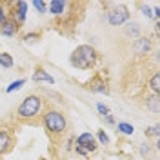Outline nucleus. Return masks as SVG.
<instances>
[{
    "mask_svg": "<svg viewBox=\"0 0 160 160\" xmlns=\"http://www.w3.org/2000/svg\"><path fill=\"white\" fill-rule=\"evenodd\" d=\"M144 135L148 137V138H160V126L158 124H155V126H151V128H146L144 131Z\"/></svg>",
    "mask_w": 160,
    "mask_h": 160,
    "instance_id": "412c9836",
    "label": "nucleus"
},
{
    "mask_svg": "<svg viewBox=\"0 0 160 160\" xmlns=\"http://www.w3.org/2000/svg\"><path fill=\"white\" fill-rule=\"evenodd\" d=\"M75 146H77V148H82L88 155H91V153H95V151L98 149V142L95 138V135L89 133V131L80 133L78 137L75 138Z\"/></svg>",
    "mask_w": 160,
    "mask_h": 160,
    "instance_id": "1a4fd4ad",
    "label": "nucleus"
},
{
    "mask_svg": "<svg viewBox=\"0 0 160 160\" xmlns=\"http://www.w3.org/2000/svg\"><path fill=\"white\" fill-rule=\"evenodd\" d=\"M26 82H28V78H18V80H13L9 86L6 88V93L9 95V93H15V91H18V89H22L24 86H26Z\"/></svg>",
    "mask_w": 160,
    "mask_h": 160,
    "instance_id": "6ab92c4d",
    "label": "nucleus"
},
{
    "mask_svg": "<svg viewBox=\"0 0 160 160\" xmlns=\"http://www.w3.org/2000/svg\"><path fill=\"white\" fill-rule=\"evenodd\" d=\"M18 31H20V28L13 22V20H4L2 24H0V35L2 37H8V38H13V37H17L18 35Z\"/></svg>",
    "mask_w": 160,
    "mask_h": 160,
    "instance_id": "9b49d317",
    "label": "nucleus"
},
{
    "mask_svg": "<svg viewBox=\"0 0 160 160\" xmlns=\"http://www.w3.org/2000/svg\"><path fill=\"white\" fill-rule=\"evenodd\" d=\"M86 88L91 91V93H97V95H109L111 88H109V78L104 71H97L93 77H91L88 82H86Z\"/></svg>",
    "mask_w": 160,
    "mask_h": 160,
    "instance_id": "6e6552de",
    "label": "nucleus"
},
{
    "mask_svg": "<svg viewBox=\"0 0 160 160\" xmlns=\"http://www.w3.org/2000/svg\"><path fill=\"white\" fill-rule=\"evenodd\" d=\"M40 126L44 128V131L49 137L53 146H60L62 140L69 135V129H71V122L68 118V115H66V111L53 106L49 100H48L46 109L42 113Z\"/></svg>",
    "mask_w": 160,
    "mask_h": 160,
    "instance_id": "f03ea898",
    "label": "nucleus"
},
{
    "mask_svg": "<svg viewBox=\"0 0 160 160\" xmlns=\"http://www.w3.org/2000/svg\"><path fill=\"white\" fill-rule=\"evenodd\" d=\"M31 6L37 9L38 15H46L48 13V2H42V0H33L31 2Z\"/></svg>",
    "mask_w": 160,
    "mask_h": 160,
    "instance_id": "4be33fe9",
    "label": "nucleus"
},
{
    "mask_svg": "<svg viewBox=\"0 0 160 160\" xmlns=\"http://www.w3.org/2000/svg\"><path fill=\"white\" fill-rule=\"evenodd\" d=\"M97 111H98L100 117H106V115H109V113H111L109 108H108L104 102H97Z\"/></svg>",
    "mask_w": 160,
    "mask_h": 160,
    "instance_id": "5701e85b",
    "label": "nucleus"
},
{
    "mask_svg": "<svg viewBox=\"0 0 160 160\" xmlns=\"http://www.w3.org/2000/svg\"><path fill=\"white\" fill-rule=\"evenodd\" d=\"M126 28H124V35L128 37L129 40H137L142 37V29H140V24L138 22H128V24H124Z\"/></svg>",
    "mask_w": 160,
    "mask_h": 160,
    "instance_id": "ddd939ff",
    "label": "nucleus"
},
{
    "mask_svg": "<svg viewBox=\"0 0 160 160\" xmlns=\"http://www.w3.org/2000/svg\"><path fill=\"white\" fill-rule=\"evenodd\" d=\"M102 120H104L108 126H115V124H117V120H115V117H113V113L106 115V117H102Z\"/></svg>",
    "mask_w": 160,
    "mask_h": 160,
    "instance_id": "bb28decb",
    "label": "nucleus"
},
{
    "mask_svg": "<svg viewBox=\"0 0 160 160\" xmlns=\"http://www.w3.org/2000/svg\"><path fill=\"white\" fill-rule=\"evenodd\" d=\"M109 9L106 11V20L111 28H120L129 22V8L126 4H108Z\"/></svg>",
    "mask_w": 160,
    "mask_h": 160,
    "instance_id": "423d86ee",
    "label": "nucleus"
},
{
    "mask_svg": "<svg viewBox=\"0 0 160 160\" xmlns=\"http://www.w3.org/2000/svg\"><path fill=\"white\" fill-rule=\"evenodd\" d=\"M148 89H149L153 95H160V73H158V69L153 71L151 78L148 80Z\"/></svg>",
    "mask_w": 160,
    "mask_h": 160,
    "instance_id": "dca6fc26",
    "label": "nucleus"
},
{
    "mask_svg": "<svg viewBox=\"0 0 160 160\" xmlns=\"http://www.w3.org/2000/svg\"><path fill=\"white\" fill-rule=\"evenodd\" d=\"M98 60H100V53L91 44H80L71 51L69 55V64L75 69H80V71L95 69Z\"/></svg>",
    "mask_w": 160,
    "mask_h": 160,
    "instance_id": "20e7f679",
    "label": "nucleus"
},
{
    "mask_svg": "<svg viewBox=\"0 0 160 160\" xmlns=\"http://www.w3.org/2000/svg\"><path fill=\"white\" fill-rule=\"evenodd\" d=\"M86 4L69 0H51L48 2V13L53 17L51 26L62 35H71L77 31L78 22L84 17Z\"/></svg>",
    "mask_w": 160,
    "mask_h": 160,
    "instance_id": "f257e3e1",
    "label": "nucleus"
},
{
    "mask_svg": "<svg viewBox=\"0 0 160 160\" xmlns=\"http://www.w3.org/2000/svg\"><path fill=\"white\" fill-rule=\"evenodd\" d=\"M95 138H97V142H98V146H104V148H108V146L111 144L109 135H108V133H106L104 129H98V131H97Z\"/></svg>",
    "mask_w": 160,
    "mask_h": 160,
    "instance_id": "aec40b11",
    "label": "nucleus"
},
{
    "mask_svg": "<svg viewBox=\"0 0 160 160\" xmlns=\"http://www.w3.org/2000/svg\"><path fill=\"white\" fill-rule=\"evenodd\" d=\"M15 146H17V124L13 120L4 122L0 126V158L11 153Z\"/></svg>",
    "mask_w": 160,
    "mask_h": 160,
    "instance_id": "39448f33",
    "label": "nucleus"
},
{
    "mask_svg": "<svg viewBox=\"0 0 160 160\" xmlns=\"http://www.w3.org/2000/svg\"><path fill=\"white\" fill-rule=\"evenodd\" d=\"M115 126H117V133L118 135H126V137H133L135 135V128L131 126L129 122H118Z\"/></svg>",
    "mask_w": 160,
    "mask_h": 160,
    "instance_id": "f3484780",
    "label": "nucleus"
},
{
    "mask_svg": "<svg viewBox=\"0 0 160 160\" xmlns=\"http://www.w3.org/2000/svg\"><path fill=\"white\" fill-rule=\"evenodd\" d=\"M149 151H151V148H149L148 142L140 144V155H142V157H149Z\"/></svg>",
    "mask_w": 160,
    "mask_h": 160,
    "instance_id": "a878e982",
    "label": "nucleus"
},
{
    "mask_svg": "<svg viewBox=\"0 0 160 160\" xmlns=\"http://www.w3.org/2000/svg\"><path fill=\"white\" fill-rule=\"evenodd\" d=\"M46 104L48 98L42 97L40 93H29L26 95L22 102L15 108L13 111V117L11 120L17 124V126H33V128H38L40 120H42V113L46 109Z\"/></svg>",
    "mask_w": 160,
    "mask_h": 160,
    "instance_id": "7ed1b4c3",
    "label": "nucleus"
},
{
    "mask_svg": "<svg viewBox=\"0 0 160 160\" xmlns=\"http://www.w3.org/2000/svg\"><path fill=\"white\" fill-rule=\"evenodd\" d=\"M135 44H133V49H135V53L137 55H140V57H148L151 53V49H153V42H151V38H148V37H140V38L133 40Z\"/></svg>",
    "mask_w": 160,
    "mask_h": 160,
    "instance_id": "9d476101",
    "label": "nucleus"
},
{
    "mask_svg": "<svg viewBox=\"0 0 160 160\" xmlns=\"http://www.w3.org/2000/svg\"><path fill=\"white\" fill-rule=\"evenodd\" d=\"M0 66L4 68V69H11L13 66H15V58H13V55L11 53H0Z\"/></svg>",
    "mask_w": 160,
    "mask_h": 160,
    "instance_id": "a211bd4d",
    "label": "nucleus"
},
{
    "mask_svg": "<svg viewBox=\"0 0 160 160\" xmlns=\"http://www.w3.org/2000/svg\"><path fill=\"white\" fill-rule=\"evenodd\" d=\"M42 38H44V31L42 29H35L22 35V42L24 44H38V42H42Z\"/></svg>",
    "mask_w": 160,
    "mask_h": 160,
    "instance_id": "2eb2a0df",
    "label": "nucleus"
},
{
    "mask_svg": "<svg viewBox=\"0 0 160 160\" xmlns=\"http://www.w3.org/2000/svg\"><path fill=\"white\" fill-rule=\"evenodd\" d=\"M140 11H142V15L144 17H148V18H153V9H151L148 4H138Z\"/></svg>",
    "mask_w": 160,
    "mask_h": 160,
    "instance_id": "b1692460",
    "label": "nucleus"
},
{
    "mask_svg": "<svg viewBox=\"0 0 160 160\" xmlns=\"http://www.w3.org/2000/svg\"><path fill=\"white\" fill-rule=\"evenodd\" d=\"M158 106H160V95H153V93H151V97L148 95V97L144 98V108L148 111H151L153 115H158L160 113Z\"/></svg>",
    "mask_w": 160,
    "mask_h": 160,
    "instance_id": "4468645a",
    "label": "nucleus"
},
{
    "mask_svg": "<svg viewBox=\"0 0 160 160\" xmlns=\"http://www.w3.org/2000/svg\"><path fill=\"white\" fill-rule=\"evenodd\" d=\"M4 20H8V6H6V2H0V24Z\"/></svg>",
    "mask_w": 160,
    "mask_h": 160,
    "instance_id": "393cba45",
    "label": "nucleus"
},
{
    "mask_svg": "<svg viewBox=\"0 0 160 160\" xmlns=\"http://www.w3.org/2000/svg\"><path fill=\"white\" fill-rule=\"evenodd\" d=\"M31 78H33V82H48V84H51V86H55V78L48 73V69H46L44 66H37Z\"/></svg>",
    "mask_w": 160,
    "mask_h": 160,
    "instance_id": "f8f14e48",
    "label": "nucleus"
},
{
    "mask_svg": "<svg viewBox=\"0 0 160 160\" xmlns=\"http://www.w3.org/2000/svg\"><path fill=\"white\" fill-rule=\"evenodd\" d=\"M8 6V18L13 20L18 28H22L26 24V18H28V9H29V4L28 2H6Z\"/></svg>",
    "mask_w": 160,
    "mask_h": 160,
    "instance_id": "0eeeda50",
    "label": "nucleus"
}]
</instances>
